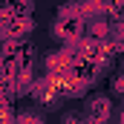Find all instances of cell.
<instances>
[{"label": "cell", "instance_id": "1", "mask_svg": "<svg viewBox=\"0 0 124 124\" xmlns=\"http://www.w3.org/2000/svg\"><path fill=\"white\" fill-rule=\"evenodd\" d=\"M110 113H113V104L107 95H95L90 98V107H87V118L90 124H107L110 121Z\"/></svg>", "mask_w": 124, "mask_h": 124}]
</instances>
